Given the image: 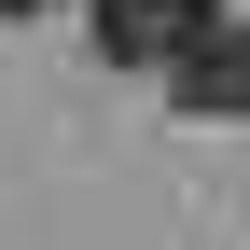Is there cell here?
<instances>
[{"label":"cell","instance_id":"6da1fadb","mask_svg":"<svg viewBox=\"0 0 250 250\" xmlns=\"http://www.w3.org/2000/svg\"><path fill=\"white\" fill-rule=\"evenodd\" d=\"M208 14H223V0H98V56L111 70H181Z\"/></svg>","mask_w":250,"mask_h":250},{"label":"cell","instance_id":"7a4b0ae2","mask_svg":"<svg viewBox=\"0 0 250 250\" xmlns=\"http://www.w3.org/2000/svg\"><path fill=\"white\" fill-rule=\"evenodd\" d=\"M167 98L208 111V125H250V14H208L195 28V56L167 70Z\"/></svg>","mask_w":250,"mask_h":250},{"label":"cell","instance_id":"3957f363","mask_svg":"<svg viewBox=\"0 0 250 250\" xmlns=\"http://www.w3.org/2000/svg\"><path fill=\"white\" fill-rule=\"evenodd\" d=\"M0 14H42V0H0Z\"/></svg>","mask_w":250,"mask_h":250}]
</instances>
